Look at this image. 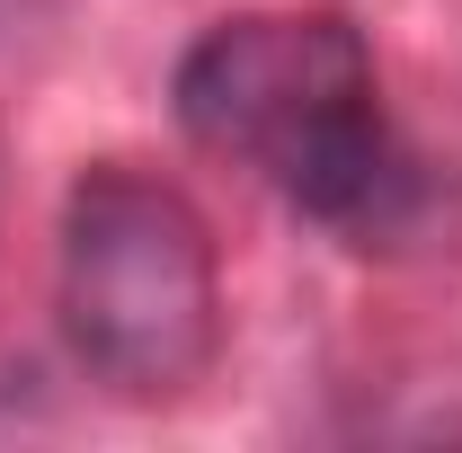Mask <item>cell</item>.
I'll use <instances>...</instances> for the list:
<instances>
[{
    "instance_id": "obj_1",
    "label": "cell",
    "mask_w": 462,
    "mask_h": 453,
    "mask_svg": "<svg viewBox=\"0 0 462 453\" xmlns=\"http://www.w3.org/2000/svg\"><path fill=\"white\" fill-rule=\"evenodd\" d=\"M178 125L214 161H249L311 223L365 231L401 196L409 161L374 107V54L346 18L249 9L178 54Z\"/></svg>"
},
{
    "instance_id": "obj_2",
    "label": "cell",
    "mask_w": 462,
    "mask_h": 453,
    "mask_svg": "<svg viewBox=\"0 0 462 453\" xmlns=\"http://www.w3.org/2000/svg\"><path fill=\"white\" fill-rule=\"evenodd\" d=\"M62 338L116 400H178L223 356V258L196 196L107 161L62 205Z\"/></svg>"
}]
</instances>
